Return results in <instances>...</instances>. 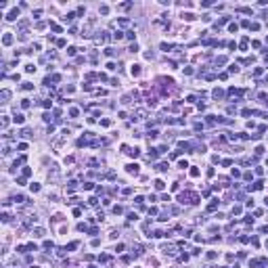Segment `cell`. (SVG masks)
Masks as SVG:
<instances>
[{
  "label": "cell",
  "instance_id": "1",
  "mask_svg": "<svg viewBox=\"0 0 268 268\" xmlns=\"http://www.w3.org/2000/svg\"><path fill=\"white\" fill-rule=\"evenodd\" d=\"M178 201L180 203H191V205H195V203H199V195L197 193H180L178 195Z\"/></svg>",
  "mask_w": 268,
  "mask_h": 268
},
{
  "label": "cell",
  "instance_id": "2",
  "mask_svg": "<svg viewBox=\"0 0 268 268\" xmlns=\"http://www.w3.org/2000/svg\"><path fill=\"white\" fill-rule=\"evenodd\" d=\"M126 170H128V174H138V165H136V163H130V165H126Z\"/></svg>",
  "mask_w": 268,
  "mask_h": 268
},
{
  "label": "cell",
  "instance_id": "3",
  "mask_svg": "<svg viewBox=\"0 0 268 268\" xmlns=\"http://www.w3.org/2000/svg\"><path fill=\"white\" fill-rule=\"evenodd\" d=\"M17 17H19V9H13V11H11V13L7 15V19H9V21H15Z\"/></svg>",
  "mask_w": 268,
  "mask_h": 268
},
{
  "label": "cell",
  "instance_id": "4",
  "mask_svg": "<svg viewBox=\"0 0 268 268\" xmlns=\"http://www.w3.org/2000/svg\"><path fill=\"white\" fill-rule=\"evenodd\" d=\"M130 73H132V75H140V65H130Z\"/></svg>",
  "mask_w": 268,
  "mask_h": 268
},
{
  "label": "cell",
  "instance_id": "5",
  "mask_svg": "<svg viewBox=\"0 0 268 268\" xmlns=\"http://www.w3.org/2000/svg\"><path fill=\"white\" fill-rule=\"evenodd\" d=\"M9 99H11V90H2L0 92V101H2V103H7Z\"/></svg>",
  "mask_w": 268,
  "mask_h": 268
},
{
  "label": "cell",
  "instance_id": "6",
  "mask_svg": "<svg viewBox=\"0 0 268 268\" xmlns=\"http://www.w3.org/2000/svg\"><path fill=\"white\" fill-rule=\"evenodd\" d=\"M163 251L170 253V255H174L176 253V245H163Z\"/></svg>",
  "mask_w": 268,
  "mask_h": 268
},
{
  "label": "cell",
  "instance_id": "7",
  "mask_svg": "<svg viewBox=\"0 0 268 268\" xmlns=\"http://www.w3.org/2000/svg\"><path fill=\"white\" fill-rule=\"evenodd\" d=\"M216 207H218V199H212V201H210V205H207V212H214Z\"/></svg>",
  "mask_w": 268,
  "mask_h": 268
},
{
  "label": "cell",
  "instance_id": "8",
  "mask_svg": "<svg viewBox=\"0 0 268 268\" xmlns=\"http://www.w3.org/2000/svg\"><path fill=\"white\" fill-rule=\"evenodd\" d=\"M2 42H4V44H7V46H9V44H13V36H11V34H4V38H2Z\"/></svg>",
  "mask_w": 268,
  "mask_h": 268
},
{
  "label": "cell",
  "instance_id": "9",
  "mask_svg": "<svg viewBox=\"0 0 268 268\" xmlns=\"http://www.w3.org/2000/svg\"><path fill=\"white\" fill-rule=\"evenodd\" d=\"M212 97H214V99H222V97H224V92L220 90V88H216V90L212 92Z\"/></svg>",
  "mask_w": 268,
  "mask_h": 268
},
{
  "label": "cell",
  "instance_id": "10",
  "mask_svg": "<svg viewBox=\"0 0 268 268\" xmlns=\"http://www.w3.org/2000/svg\"><path fill=\"white\" fill-rule=\"evenodd\" d=\"M34 237H44V228H34Z\"/></svg>",
  "mask_w": 268,
  "mask_h": 268
},
{
  "label": "cell",
  "instance_id": "11",
  "mask_svg": "<svg viewBox=\"0 0 268 268\" xmlns=\"http://www.w3.org/2000/svg\"><path fill=\"white\" fill-rule=\"evenodd\" d=\"M36 220H38L36 216H29V218H25V226H29V224H36Z\"/></svg>",
  "mask_w": 268,
  "mask_h": 268
},
{
  "label": "cell",
  "instance_id": "12",
  "mask_svg": "<svg viewBox=\"0 0 268 268\" xmlns=\"http://www.w3.org/2000/svg\"><path fill=\"white\" fill-rule=\"evenodd\" d=\"M182 19H187V21H193V19H195V15H193V13H182Z\"/></svg>",
  "mask_w": 268,
  "mask_h": 268
},
{
  "label": "cell",
  "instance_id": "13",
  "mask_svg": "<svg viewBox=\"0 0 268 268\" xmlns=\"http://www.w3.org/2000/svg\"><path fill=\"white\" fill-rule=\"evenodd\" d=\"M262 264V260H249V266H251V268H258Z\"/></svg>",
  "mask_w": 268,
  "mask_h": 268
},
{
  "label": "cell",
  "instance_id": "14",
  "mask_svg": "<svg viewBox=\"0 0 268 268\" xmlns=\"http://www.w3.org/2000/svg\"><path fill=\"white\" fill-rule=\"evenodd\" d=\"M163 187H165L163 180H155V189H157V191H163Z\"/></svg>",
  "mask_w": 268,
  "mask_h": 268
},
{
  "label": "cell",
  "instance_id": "15",
  "mask_svg": "<svg viewBox=\"0 0 268 268\" xmlns=\"http://www.w3.org/2000/svg\"><path fill=\"white\" fill-rule=\"evenodd\" d=\"M228 73H239V65H230V67H228Z\"/></svg>",
  "mask_w": 268,
  "mask_h": 268
},
{
  "label": "cell",
  "instance_id": "16",
  "mask_svg": "<svg viewBox=\"0 0 268 268\" xmlns=\"http://www.w3.org/2000/svg\"><path fill=\"white\" fill-rule=\"evenodd\" d=\"M15 122H17V124H23V122H25V117H23L21 113H17V115H15Z\"/></svg>",
  "mask_w": 268,
  "mask_h": 268
},
{
  "label": "cell",
  "instance_id": "17",
  "mask_svg": "<svg viewBox=\"0 0 268 268\" xmlns=\"http://www.w3.org/2000/svg\"><path fill=\"white\" fill-rule=\"evenodd\" d=\"M29 189H32V193H38V191H40V184H38V182H34Z\"/></svg>",
  "mask_w": 268,
  "mask_h": 268
},
{
  "label": "cell",
  "instance_id": "18",
  "mask_svg": "<svg viewBox=\"0 0 268 268\" xmlns=\"http://www.w3.org/2000/svg\"><path fill=\"white\" fill-rule=\"evenodd\" d=\"M21 136H25V138H29V136H32V130H29V128H25V130L21 132Z\"/></svg>",
  "mask_w": 268,
  "mask_h": 268
},
{
  "label": "cell",
  "instance_id": "19",
  "mask_svg": "<svg viewBox=\"0 0 268 268\" xmlns=\"http://www.w3.org/2000/svg\"><path fill=\"white\" fill-rule=\"evenodd\" d=\"M218 182L222 184V187H226V184H228V178H224V176H222V178H218Z\"/></svg>",
  "mask_w": 268,
  "mask_h": 268
},
{
  "label": "cell",
  "instance_id": "20",
  "mask_svg": "<svg viewBox=\"0 0 268 268\" xmlns=\"http://www.w3.org/2000/svg\"><path fill=\"white\" fill-rule=\"evenodd\" d=\"M241 50H247V38L241 40Z\"/></svg>",
  "mask_w": 268,
  "mask_h": 268
},
{
  "label": "cell",
  "instance_id": "21",
  "mask_svg": "<svg viewBox=\"0 0 268 268\" xmlns=\"http://www.w3.org/2000/svg\"><path fill=\"white\" fill-rule=\"evenodd\" d=\"M239 214H241V207L235 205V207H233V216H239Z\"/></svg>",
  "mask_w": 268,
  "mask_h": 268
},
{
  "label": "cell",
  "instance_id": "22",
  "mask_svg": "<svg viewBox=\"0 0 268 268\" xmlns=\"http://www.w3.org/2000/svg\"><path fill=\"white\" fill-rule=\"evenodd\" d=\"M105 55L107 57H113V55H115V50H113V48H105Z\"/></svg>",
  "mask_w": 268,
  "mask_h": 268
},
{
  "label": "cell",
  "instance_id": "23",
  "mask_svg": "<svg viewBox=\"0 0 268 268\" xmlns=\"http://www.w3.org/2000/svg\"><path fill=\"white\" fill-rule=\"evenodd\" d=\"M107 13H109V7H105V4H103V7H101V15H107Z\"/></svg>",
  "mask_w": 268,
  "mask_h": 268
},
{
  "label": "cell",
  "instance_id": "24",
  "mask_svg": "<svg viewBox=\"0 0 268 268\" xmlns=\"http://www.w3.org/2000/svg\"><path fill=\"white\" fill-rule=\"evenodd\" d=\"M34 88V84H29V82H25V84H23V90H32Z\"/></svg>",
  "mask_w": 268,
  "mask_h": 268
},
{
  "label": "cell",
  "instance_id": "25",
  "mask_svg": "<svg viewBox=\"0 0 268 268\" xmlns=\"http://www.w3.org/2000/svg\"><path fill=\"white\" fill-rule=\"evenodd\" d=\"M15 201H17V203H23V201H25V197H23V195H17Z\"/></svg>",
  "mask_w": 268,
  "mask_h": 268
},
{
  "label": "cell",
  "instance_id": "26",
  "mask_svg": "<svg viewBox=\"0 0 268 268\" xmlns=\"http://www.w3.org/2000/svg\"><path fill=\"white\" fill-rule=\"evenodd\" d=\"M130 7H132V2H126V4H120V9H124V11H128Z\"/></svg>",
  "mask_w": 268,
  "mask_h": 268
},
{
  "label": "cell",
  "instance_id": "27",
  "mask_svg": "<svg viewBox=\"0 0 268 268\" xmlns=\"http://www.w3.org/2000/svg\"><path fill=\"white\" fill-rule=\"evenodd\" d=\"M21 107H23V109H27V107H29V101L23 99V101H21Z\"/></svg>",
  "mask_w": 268,
  "mask_h": 268
},
{
  "label": "cell",
  "instance_id": "28",
  "mask_svg": "<svg viewBox=\"0 0 268 268\" xmlns=\"http://www.w3.org/2000/svg\"><path fill=\"white\" fill-rule=\"evenodd\" d=\"M157 170H161V172H165V170H168V163H159V165H157Z\"/></svg>",
  "mask_w": 268,
  "mask_h": 268
},
{
  "label": "cell",
  "instance_id": "29",
  "mask_svg": "<svg viewBox=\"0 0 268 268\" xmlns=\"http://www.w3.org/2000/svg\"><path fill=\"white\" fill-rule=\"evenodd\" d=\"M178 165H180V168H182V170H184V168H189V163H187V161H184V159H180V161H178Z\"/></svg>",
  "mask_w": 268,
  "mask_h": 268
},
{
  "label": "cell",
  "instance_id": "30",
  "mask_svg": "<svg viewBox=\"0 0 268 268\" xmlns=\"http://www.w3.org/2000/svg\"><path fill=\"white\" fill-rule=\"evenodd\" d=\"M67 55H71V57L75 55V48H73V46H69V48H67Z\"/></svg>",
  "mask_w": 268,
  "mask_h": 268
},
{
  "label": "cell",
  "instance_id": "31",
  "mask_svg": "<svg viewBox=\"0 0 268 268\" xmlns=\"http://www.w3.org/2000/svg\"><path fill=\"white\" fill-rule=\"evenodd\" d=\"M191 176H193V178H195V176H199V170H197V168H193V170H191Z\"/></svg>",
  "mask_w": 268,
  "mask_h": 268
},
{
  "label": "cell",
  "instance_id": "32",
  "mask_svg": "<svg viewBox=\"0 0 268 268\" xmlns=\"http://www.w3.org/2000/svg\"><path fill=\"white\" fill-rule=\"evenodd\" d=\"M75 247H78V241H73V243H69V245H67V249H75Z\"/></svg>",
  "mask_w": 268,
  "mask_h": 268
},
{
  "label": "cell",
  "instance_id": "33",
  "mask_svg": "<svg viewBox=\"0 0 268 268\" xmlns=\"http://www.w3.org/2000/svg\"><path fill=\"white\" fill-rule=\"evenodd\" d=\"M25 71H27V73H32V71H36V67H34V65H27Z\"/></svg>",
  "mask_w": 268,
  "mask_h": 268
},
{
  "label": "cell",
  "instance_id": "34",
  "mask_svg": "<svg viewBox=\"0 0 268 268\" xmlns=\"http://www.w3.org/2000/svg\"><path fill=\"white\" fill-rule=\"evenodd\" d=\"M233 176H235V178H239V176H241V172L237 170V168H233Z\"/></svg>",
  "mask_w": 268,
  "mask_h": 268
},
{
  "label": "cell",
  "instance_id": "35",
  "mask_svg": "<svg viewBox=\"0 0 268 268\" xmlns=\"http://www.w3.org/2000/svg\"><path fill=\"white\" fill-rule=\"evenodd\" d=\"M260 233H264V235H266V233H268V226H262V228H260Z\"/></svg>",
  "mask_w": 268,
  "mask_h": 268
},
{
  "label": "cell",
  "instance_id": "36",
  "mask_svg": "<svg viewBox=\"0 0 268 268\" xmlns=\"http://www.w3.org/2000/svg\"><path fill=\"white\" fill-rule=\"evenodd\" d=\"M266 249H268V241H266Z\"/></svg>",
  "mask_w": 268,
  "mask_h": 268
},
{
  "label": "cell",
  "instance_id": "37",
  "mask_svg": "<svg viewBox=\"0 0 268 268\" xmlns=\"http://www.w3.org/2000/svg\"><path fill=\"white\" fill-rule=\"evenodd\" d=\"M266 55H268V48H266Z\"/></svg>",
  "mask_w": 268,
  "mask_h": 268
}]
</instances>
